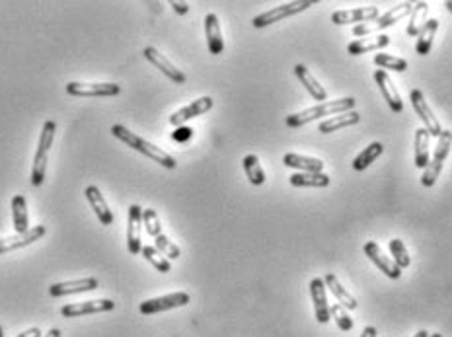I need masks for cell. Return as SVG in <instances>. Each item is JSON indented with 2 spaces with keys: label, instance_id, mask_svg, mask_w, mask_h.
Wrapping results in <instances>:
<instances>
[{
  "label": "cell",
  "instance_id": "4dcf8cb0",
  "mask_svg": "<svg viewBox=\"0 0 452 337\" xmlns=\"http://www.w3.org/2000/svg\"><path fill=\"white\" fill-rule=\"evenodd\" d=\"M427 10H429V4L427 2H417V4H413V10L410 14V21H408V30L406 33L410 35V37H417L419 35V31L423 30V26H425V18H427Z\"/></svg>",
  "mask_w": 452,
  "mask_h": 337
},
{
  "label": "cell",
  "instance_id": "60d3db41",
  "mask_svg": "<svg viewBox=\"0 0 452 337\" xmlns=\"http://www.w3.org/2000/svg\"><path fill=\"white\" fill-rule=\"evenodd\" d=\"M170 6H172L177 14H187V12H189V6H187L185 2H175V0H172Z\"/></svg>",
  "mask_w": 452,
  "mask_h": 337
},
{
  "label": "cell",
  "instance_id": "8d00e7d4",
  "mask_svg": "<svg viewBox=\"0 0 452 337\" xmlns=\"http://www.w3.org/2000/svg\"><path fill=\"white\" fill-rule=\"evenodd\" d=\"M155 248L168 259H177V257L182 256V250L177 248V245L168 238L166 234H160L155 238Z\"/></svg>",
  "mask_w": 452,
  "mask_h": 337
},
{
  "label": "cell",
  "instance_id": "d6a6232c",
  "mask_svg": "<svg viewBox=\"0 0 452 337\" xmlns=\"http://www.w3.org/2000/svg\"><path fill=\"white\" fill-rule=\"evenodd\" d=\"M384 153V146L382 143H370L365 150H360V154H357V158L353 160V168L357 170V172H363V170H367L370 164L374 162L381 154Z\"/></svg>",
  "mask_w": 452,
  "mask_h": 337
},
{
  "label": "cell",
  "instance_id": "8fae6325",
  "mask_svg": "<svg viewBox=\"0 0 452 337\" xmlns=\"http://www.w3.org/2000/svg\"><path fill=\"white\" fill-rule=\"evenodd\" d=\"M115 308L113 300H86V302H74V304H64L61 308V316L64 318H78L90 316V314H100V312H110Z\"/></svg>",
  "mask_w": 452,
  "mask_h": 337
},
{
  "label": "cell",
  "instance_id": "9c48e42d",
  "mask_svg": "<svg viewBox=\"0 0 452 337\" xmlns=\"http://www.w3.org/2000/svg\"><path fill=\"white\" fill-rule=\"evenodd\" d=\"M411 105H413V110H415V113L419 115V119L423 121V129H427V133L431 135V137H441L442 135V127L441 123H439V119L435 117V113H433V110L429 107V103H427V100H425V96H423L421 90H411Z\"/></svg>",
  "mask_w": 452,
  "mask_h": 337
},
{
  "label": "cell",
  "instance_id": "7402d4cb",
  "mask_svg": "<svg viewBox=\"0 0 452 337\" xmlns=\"http://www.w3.org/2000/svg\"><path fill=\"white\" fill-rule=\"evenodd\" d=\"M283 164L288 166V168H295L298 172L306 174V172H312V174H322L324 172V166L326 164L322 162L320 158H312V156H302V154H295L288 153L283 156Z\"/></svg>",
  "mask_w": 452,
  "mask_h": 337
},
{
  "label": "cell",
  "instance_id": "4fadbf2b",
  "mask_svg": "<svg viewBox=\"0 0 452 337\" xmlns=\"http://www.w3.org/2000/svg\"><path fill=\"white\" fill-rule=\"evenodd\" d=\"M213 98L211 96H203V98H199L195 102H191L189 105H185L182 110H177L175 113L170 115V125L172 127H182L185 121H189V119H193V117H199V115H203V113L211 112L213 110Z\"/></svg>",
  "mask_w": 452,
  "mask_h": 337
},
{
  "label": "cell",
  "instance_id": "52a82bcc",
  "mask_svg": "<svg viewBox=\"0 0 452 337\" xmlns=\"http://www.w3.org/2000/svg\"><path fill=\"white\" fill-rule=\"evenodd\" d=\"M67 94L76 98H113L121 94V86L113 82H69Z\"/></svg>",
  "mask_w": 452,
  "mask_h": 337
},
{
  "label": "cell",
  "instance_id": "d590c367",
  "mask_svg": "<svg viewBox=\"0 0 452 337\" xmlns=\"http://www.w3.org/2000/svg\"><path fill=\"white\" fill-rule=\"evenodd\" d=\"M388 248H390V254L392 259H394V263L400 267V269H406V267H410L411 263V257L408 254V248L406 244L401 242L400 238H394L388 242Z\"/></svg>",
  "mask_w": 452,
  "mask_h": 337
},
{
  "label": "cell",
  "instance_id": "74e56055",
  "mask_svg": "<svg viewBox=\"0 0 452 337\" xmlns=\"http://www.w3.org/2000/svg\"><path fill=\"white\" fill-rule=\"evenodd\" d=\"M329 314L336 320V324H338L341 331H351L353 329V320L341 304H329Z\"/></svg>",
  "mask_w": 452,
  "mask_h": 337
},
{
  "label": "cell",
  "instance_id": "ba28073f",
  "mask_svg": "<svg viewBox=\"0 0 452 337\" xmlns=\"http://www.w3.org/2000/svg\"><path fill=\"white\" fill-rule=\"evenodd\" d=\"M189 295L187 293H172V295H166V297L158 298H148L144 300L143 304L139 306V312L144 316H150V314H158V312H166V310H174V308H182L185 304H189Z\"/></svg>",
  "mask_w": 452,
  "mask_h": 337
},
{
  "label": "cell",
  "instance_id": "d4e9b609",
  "mask_svg": "<svg viewBox=\"0 0 452 337\" xmlns=\"http://www.w3.org/2000/svg\"><path fill=\"white\" fill-rule=\"evenodd\" d=\"M324 285L328 286L329 293L338 298V304H341L345 310H357V306H359L357 298L353 297L349 291L343 288V285L339 283V279L333 273H326L324 275Z\"/></svg>",
  "mask_w": 452,
  "mask_h": 337
},
{
  "label": "cell",
  "instance_id": "f6af8a7d",
  "mask_svg": "<svg viewBox=\"0 0 452 337\" xmlns=\"http://www.w3.org/2000/svg\"><path fill=\"white\" fill-rule=\"evenodd\" d=\"M413 337H429V331H425V329H419V331H417V334H415Z\"/></svg>",
  "mask_w": 452,
  "mask_h": 337
},
{
  "label": "cell",
  "instance_id": "484cf974",
  "mask_svg": "<svg viewBox=\"0 0 452 337\" xmlns=\"http://www.w3.org/2000/svg\"><path fill=\"white\" fill-rule=\"evenodd\" d=\"M360 121V113L359 112H347V113H339V115H333L329 117L326 121L320 123V133L329 135L336 133L339 129H345V127H351V125H357Z\"/></svg>",
  "mask_w": 452,
  "mask_h": 337
},
{
  "label": "cell",
  "instance_id": "e0dca14e",
  "mask_svg": "<svg viewBox=\"0 0 452 337\" xmlns=\"http://www.w3.org/2000/svg\"><path fill=\"white\" fill-rule=\"evenodd\" d=\"M374 82H376V86H379V90L384 96V100L388 103V107H390L394 113H401L403 112V102H401V96L398 92V88H396V84L392 82V78L388 76V72L386 71H374Z\"/></svg>",
  "mask_w": 452,
  "mask_h": 337
},
{
  "label": "cell",
  "instance_id": "c3c4849f",
  "mask_svg": "<svg viewBox=\"0 0 452 337\" xmlns=\"http://www.w3.org/2000/svg\"><path fill=\"white\" fill-rule=\"evenodd\" d=\"M0 337H4V334H2V326H0Z\"/></svg>",
  "mask_w": 452,
  "mask_h": 337
},
{
  "label": "cell",
  "instance_id": "603a6c76",
  "mask_svg": "<svg viewBox=\"0 0 452 337\" xmlns=\"http://www.w3.org/2000/svg\"><path fill=\"white\" fill-rule=\"evenodd\" d=\"M205 35L211 55H220V53L225 51V40H223V31H220L218 16L213 14V12L205 16Z\"/></svg>",
  "mask_w": 452,
  "mask_h": 337
},
{
  "label": "cell",
  "instance_id": "d6986e66",
  "mask_svg": "<svg viewBox=\"0 0 452 337\" xmlns=\"http://www.w3.org/2000/svg\"><path fill=\"white\" fill-rule=\"evenodd\" d=\"M143 55L146 61L153 62L158 71L162 72V74H166V76H168L172 82H175V84H184V82L187 80L184 72L180 71L177 67H174V64L168 61L164 55L158 51V49H155V47H146V49L143 51Z\"/></svg>",
  "mask_w": 452,
  "mask_h": 337
},
{
  "label": "cell",
  "instance_id": "ffe728a7",
  "mask_svg": "<svg viewBox=\"0 0 452 337\" xmlns=\"http://www.w3.org/2000/svg\"><path fill=\"white\" fill-rule=\"evenodd\" d=\"M390 45V37L386 33H381V35H370V37H360V40L351 41L347 45V53L349 55H367V53L372 51H381L384 47Z\"/></svg>",
  "mask_w": 452,
  "mask_h": 337
},
{
  "label": "cell",
  "instance_id": "7bdbcfd3",
  "mask_svg": "<svg viewBox=\"0 0 452 337\" xmlns=\"http://www.w3.org/2000/svg\"><path fill=\"white\" fill-rule=\"evenodd\" d=\"M379 334H376V327L372 326H367L365 329H363V334H360V337H376Z\"/></svg>",
  "mask_w": 452,
  "mask_h": 337
},
{
  "label": "cell",
  "instance_id": "44dd1931",
  "mask_svg": "<svg viewBox=\"0 0 452 337\" xmlns=\"http://www.w3.org/2000/svg\"><path fill=\"white\" fill-rule=\"evenodd\" d=\"M86 199H88V203L92 207V211L98 216V221L102 223L103 226H112L113 225V213L110 211V207L105 203V199H103L102 191L96 187V185H88L86 187Z\"/></svg>",
  "mask_w": 452,
  "mask_h": 337
},
{
  "label": "cell",
  "instance_id": "e575fe53",
  "mask_svg": "<svg viewBox=\"0 0 452 337\" xmlns=\"http://www.w3.org/2000/svg\"><path fill=\"white\" fill-rule=\"evenodd\" d=\"M141 254H143L144 259H146L148 263H153V267H156L160 273H170V269H172V266H170V259L162 256V254L156 250L155 245H144Z\"/></svg>",
  "mask_w": 452,
  "mask_h": 337
},
{
  "label": "cell",
  "instance_id": "3957f363",
  "mask_svg": "<svg viewBox=\"0 0 452 337\" xmlns=\"http://www.w3.org/2000/svg\"><path fill=\"white\" fill-rule=\"evenodd\" d=\"M55 133H57V123L45 121L43 123L42 135H40V144L35 150V158H33V166H31L30 182L33 187H40L45 182V174H47V158H49V150H51L53 141H55Z\"/></svg>",
  "mask_w": 452,
  "mask_h": 337
},
{
  "label": "cell",
  "instance_id": "30bf717a",
  "mask_svg": "<svg viewBox=\"0 0 452 337\" xmlns=\"http://www.w3.org/2000/svg\"><path fill=\"white\" fill-rule=\"evenodd\" d=\"M141 226H143V209L139 205L129 207V218H127V250L131 256L143 252V240H141Z\"/></svg>",
  "mask_w": 452,
  "mask_h": 337
},
{
  "label": "cell",
  "instance_id": "f35d334b",
  "mask_svg": "<svg viewBox=\"0 0 452 337\" xmlns=\"http://www.w3.org/2000/svg\"><path fill=\"white\" fill-rule=\"evenodd\" d=\"M143 223L146 226V232L156 238V236L162 234V225H160V218L158 213L153 209H143Z\"/></svg>",
  "mask_w": 452,
  "mask_h": 337
},
{
  "label": "cell",
  "instance_id": "1f68e13d",
  "mask_svg": "<svg viewBox=\"0 0 452 337\" xmlns=\"http://www.w3.org/2000/svg\"><path fill=\"white\" fill-rule=\"evenodd\" d=\"M242 166H244V172H246L247 180L252 185H263L266 184V172L259 164V158L256 154H247L246 158L242 160Z\"/></svg>",
  "mask_w": 452,
  "mask_h": 337
},
{
  "label": "cell",
  "instance_id": "9a60e30c",
  "mask_svg": "<svg viewBox=\"0 0 452 337\" xmlns=\"http://www.w3.org/2000/svg\"><path fill=\"white\" fill-rule=\"evenodd\" d=\"M310 297H312V304H314V314L320 324H328L329 318V302L328 295H326V285H324V279L314 277L310 281Z\"/></svg>",
  "mask_w": 452,
  "mask_h": 337
},
{
  "label": "cell",
  "instance_id": "ab89813d",
  "mask_svg": "<svg viewBox=\"0 0 452 337\" xmlns=\"http://www.w3.org/2000/svg\"><path fill=\"white\" fill-rule=\"evenodd\" d=\"M193 137V131L189 129V127H177L175 129V133H172V139H174L175 143H185V141H189Z\"/></svg>",
  "mask_w": 452,
  "mask_h": 337
},
{
  "label": "cell",
  "instance_id": "8992f818",
  "mask_svg": "<svg viewBox=\"0 0 452 337\" xmlns=\"http://www.w3.org/2000/svg\"><path fill=\"white\" fill-rule=\"evenodd\" d=\"M316 4V0H297V2H287V4H281L277 8H271V10L263 12V14H257L256 18L252 20V26L261 30V28H268L271 24H277V21L290 18L295 14H300L306 8H312Z\"/></svg>",
  "mask_w": 452,
  "mask_h": 337
},
{
  "label": "cell",
  "instance_id": "5bb4252c",
  "mask_svg": "<svg viewBox=\"0 0 452 337\" xmlns=\"http://www.w3.org/2000/svg\"><path fill=\"white\" fill-rule=\"evenodd\" d=\"M363 252H365V256L369 257L370 261L374 263V266L381 269L384 275L388 277V279H400L401 277V269L396 263H394V259L388 257L384 252L381 250V245L376 244V242H367L365 248H363Z\"/></svg>",
  "mask_w": 452,
  "mask_h": 337
},
{
  "label": "cell",
  "instance_id": "bcb514c9",
  "mask_svg": "<svg viewBox=\"0 0 452 337\" xmlns=\"http://www.w3.org/2000/svg\"><path fill=\"white\" fill-rule=\"evenodd\" d=\"M444 6H446V10L452 14V0H446V2H444Z\"/></svg>",
  "mask_w": 452,
  "mask_h": 337
},
{
  "label": "cell",
  "instance_id": "7c38bea8",
  "mask_svg": "<svg viewBox=\"0 0 452 337\" xmlns=\"http://www.w3.org/2000/svg\"><path fill=\"white\" fill-rule=\"evenodd\" d=\"M381 18V10L376 6L367 8H355V10H338L331 14V24L336 26H347V24H367Z\"/></svg>",
  "mask_w": 452,
  "mask_h": 337
},
{
  "label": "cell",
  "instance_id": "f1b7e54d",
  "mask_svg": "<svg viewBox=\"0 0 452 337\" xmlns=\"http://www.w3.org/2000/svg\"><path fill=\"white\" fill-rule=\"evenodd\" d=\"M437 30H439V20L431 18V20L425 21L423 30L419 31V35H417V45H415V51H417V55H421V57L429 55Z\"/></svg>",
  "mask_w": 452,
  "mask_h": 337
},
{
  "label": "cell",
  "instance_id": "ac0fdd59",
  "mask_svg": "<svg viewBox=\"0 0 452 337\" xmlns=\"http://www.w3.org/2000/svg\"><path fill=\"white\" fill-rule=\"evenodd\" d=\"M45 232H47V228H45L43 225H40L30 228V230L24 232V234L10 236V238H2V240H0V256H2V254H8V252H14V250H20V248H26V245L33 244V242H37L40 238L45 236Z\"/></svg>",
  "mask_w": 452,
  "mask_h": 337
},
{
  "label": "cell",
  "instance_id": "b9f144b4",
  "mask_svg": "<svg viewBox=\"0 0 452 337\" xmlns=\"http://www.w3.org/2000/svg\"><path fill=\"white\" fill-rule=\"evenodd\" d=\"M18 337H42V329L40 327H30V329L21 331Z\"/></svg>",
  "mask_w": 452,
  "mask_h": 337
},
{
  "label": "cell",
  "instance_id": "5b68a950",
  "mask_svg": "<svg viewBox=\"0 0 452 337\" xmlns=\"http://www.w3.org/2000/svg\"><path fill=\"white\" fill-rule=\"evenodd\" d=\"M452 146V131H442V135L437 139V148L433 154V160L427 164V168L423 170L421 175V185L423 187H433L435 182L439 180V175L442 172V166L449 158Z\"/></svg>",
  "mask_w": 452,
  "mask_h": 337
},
{
  "label": "cell",
  "instance_id": "cb8c5ba5",
  "mask_svg": "<svg viewBox=\"0 0 452 337\" xmlns=\"http://www.w3.org/2000/svg\"><path fill=\"white\" fill-rule=\"evenodd\" d=\"M295 74H297V78L300 80V84L308 90V94L316 100V102L324 103L326 100H328V92H326V88L320 84L312 74H310V71L304 67V64H295Z\"/></svg>",
  "mask_w": 452,
  "mask_h": 337
},
{
  "label": "cell",
  "instance_id": "ee69618b",
  "mask_svg": "<svg viewBox=\"0 0 452 337\" xmlns=\"http://www.w3.org/2000/svg\"><path fill=\"white\" fill-rule=\"evenodd\" d=\"M62 334H61V329H57V327H53V329H49V331H47V334H45V336L43 337H61Z\"/></svg>",
  "mask_w": 452,
  "mask_h": 337
},
{
  "label": "cell",
  "instance_id": "6da1fadb",
  "mask_svg": "<svg viewBox=\"0 0 452 337\" xmlns=\"http://www.w3.org/2000/svg\"><path fill=\"white\" fill-rule=\"evenodd\" d=\"M112 135L115 137V139H119L121 143L127 144V146H131L133 150L141 153L143 156H146V158H150V160H155L156 164L164 166V168H168V170H174L175 166H177L174 156H170L166 150L158 148L156 144L144 141L143 137H139L137 133H131V131H129L127 127H123V125H113Z\"/></svg>",
  "mask_w": 452,
  "mask_h": 337
},
{
  "label": "cell",
  "instance_id": "2e32d148",
  "mask_svg": "<svg viewBox=\"0 0 452 337\" xmlns=\"http://www.w3.org/2000/svg\"><path fill=\"white\" fill-rule=\"evenodd\" d=\"M100 286L98 279L86 277V279H76V281H64V283H53L49 286L51 297H69V295H80L88 291H96Z\"/></svg>",
  "mask_w": 452,
  "mask_h": 337
},
{
  "label": "cell",
  "instance_id": "7dc6e473",
  "mask_svg": "<svg viewBox=\"0 0 452 337\" xmlns=\"http://www.w3.org/2000/svg\"><path fill=\"white\" fill-rule=\"evenodd\" d=\"M429 337H442L441 334H429Z\"/></svg>",
  "mask_w": 452,
  "mask_h": 337
},
{
  "label": "cell",
  "instance_id": "f546056e",
  "mask_svg": "<svg viewBox=\"0 0 452 337\" xmlns=\"http://www.w3.org/2000/svg\"><path fill=\"white\" fill-rule=\"evenodd\" d=\"M288 182L293 187H328L329 185V175L328 174H312V172H298L288 178Z\"/></svg>",
  "mask_w": 452,
  "mask_h": 337
},
{
  "label": "cell",
  "instance_id": "4316f807",
  "mask_svg": "<svg viewBox=\"0 0 452 337\" xmlns=\"http://www.w3.org/2000/svg\"><path fill=\"white\" fill-rule=\"evenodd\" d=\"M12 221L16 234H24L30 230V215H28V203L24 195H14L12 199Z\"/></svg>",
  "mask_w": 452,
  "mask_h": 337
},
{
  "label": "cell",
  "instance_id": "836d02e7",
  "mask_svg": "<svg viewBox=\"0 0 452 337\" xmlns=\"http://www.w3.org/2000/svg\"><path fill=\"white\" fill-rule=\"evenodd\" d=\"M374 64L381 67V69H386V71H408V61H406V59L394 57V55H388V53H379V55H374Z\"/></svg>",
  "mask_w": 452,
  "mask_h": 337
},
{
  "label": "cell",
  "instance_id": "277c9868",
  "mask_svg": "<svg viewBox=\"0 0 452 337\" xmlns=\"http://www.w3.org/2000/svg\"><path fill=\"white\" fill-rule=\"evenodd\" d=\"M413 10V4L411 2H401L398 6H394L390 10L386 12V14H382L379 20L374 21H367V24H359V26H355L353 28V35H357V37H367V35H374L376 31L386 30V28H390L394 24H398L403 18H408Z\"/></svg>",
  "mask_w": 452,
  "mask_h": 337
},
{
  "label": "cell",
  "instance_id": "83f0119b",
  "mask_svg": "<svg viewBox=\"0 0 452 337\" xmlns=\"http://www.w3.org/2000/svg\"><path fill=\"white\" fill-rule=\"evenodd\" d=\"M429 146H431V135L427 129L419 127L415 131V166L419 170H425L429 164Z\"/></svg>",
  "mask_w": 452,
  "mask_h": 337
},
{
  "label": "cell",
  "instance_id": "7a4b0ae2",
  "mask_svg": "<svg viewBox=\"0 0 452 337\" xmlns=\"http://www.w3.org/2000/svg\"><path fill=\"white\" fill-rule=\"evenodd\" d=\"M355 98H341V100H336V102H324L314 105V107H308L304 112L293 113L287 117V127L290 129H298L302 125H308V123L316 121L320 117H333V115H339V113H347L355 110Z\"/></svg>",
  "mask_w": 452,
  "mask_h": 337
}]
</instances>
